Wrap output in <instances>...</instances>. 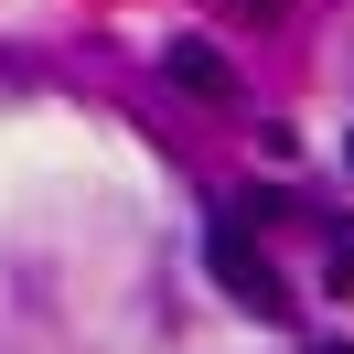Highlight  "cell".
Wrapping results in <instances>:
<instances>
[{
	"label": "cell",
	"mask_w": 354,
	"mask_h": 354,
	"mask_svg": "<svg viewBox=\"0 0 354 354\" xmlns=\"http://www.w3.org/2000/svg\"><path fill=\"white\" fill-rule=\"evenodd\" d=\"M204 268H215V279L236 290L258 322H279V311H290V301H279V268H268V247L247 236V215H215V225H204Z\"/></svg>",
	"instance_id": "6da1fadb"
},
{
	"label": "cell",
	"mask_w": 354,
	"mask_h": 354,
	"mask_svg": "<svg viewBox=\"0 0 354 354\" xmlns=\"http://www.w3.org/2000/svg\"><path fill=\"white\" fill-rule=\"evenodd\" d=\"M161 65H172V86H194V97H236V65H225L215 44H161Z\"/></svg>",
	"instance_id": "7a4b0ae2"
},
{
	"label": "cell",
	"mask_w": 354,
	"mask_h": 354,
	"mask_svg": "<svg viewBox=\"0 0 354 354\" xmlns=\"http://www.w3.org/2000/svg\"><path fill=\"white\" fill-rule=\"evenodd\" d=\"M311 354H354V344H311Z\"/></svg>",
	"instance_id": "3957f363"
}]
</instances>
